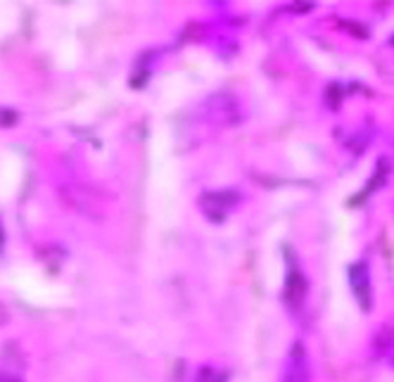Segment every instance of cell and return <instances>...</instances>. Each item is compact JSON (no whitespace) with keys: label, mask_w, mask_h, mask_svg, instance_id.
Listing matches in <instances>:
<instances>
[{"label":"cell","mask_w":394,"mask_h":382,"mask_svg":"<svg viewBox=\"0 0 394 382\" xmlns=\"http://www.w3.org/2000/svg\"><path fill=\"white\" fill-rule=\"evenodd\" d=\"M349 280H352V287H354L356 297L361 299V304L370 306V294H368V269L366 264H354L349 266Z\"/></svg>","instance_id":"cell-1"}]
</instances>
